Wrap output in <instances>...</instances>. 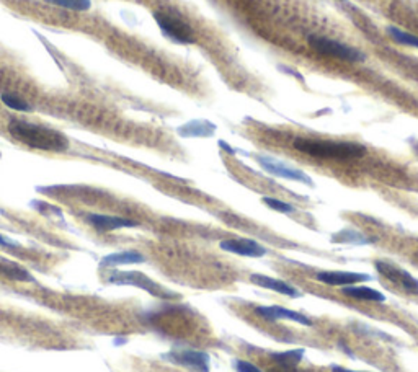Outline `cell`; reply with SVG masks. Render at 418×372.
Masks as SVG:
<instances>
[{"label": "cell", "instance_id": "22", "mask_svg": "<svg viewBox=\"0 0 418 372\" xmlns=\"http://www.w3.org/2000/svg\"><path fill=\"white\" fill-rule=\"evenodd\" d=\"M46 2L68 10H75V12H85L92 7L90 0H46Z\"/></svg>", "mask_w": 418, "mask_h": 372}, {"label": "cell", "instance_id": "12", "mask_svg": "<svg viewBox=\"0 0 418 372\" xmlns=\"http://www.w3.org/2000/svg\"><path fill=\"white\" fill-rule=\"evenodd\" d=\"M87 222L92 224L98 232H113V231H118V229L137 226V222L131 221V219L117 217V216H103V214H89L87 216Z\"/></svg>", "mask_w": 418, "mask_h": 372}, {"label": "cell", "instance_id": "23", "mask_svg": "<svg viewBox=\"0 0 418 372\" xmlns=\"http://www.w3.org/2000/svg\"><path fill=\"white\" fill-rule=\"evenodd\" d=\"M263 202H265L269 209L283 212V214H291V212L296 211V207L291 206L289 202H284V201H279V199H274V198H263Z\"/></svg>", "mask_w": 418, "mask_h": 372}, {"label": "cell", "instance_id": "9", "mask_svg": "<svg viewBox=\"0 0 418 372\" xmlns=\"http://www.w3.org/2000/svg\"><path fill=\"white\" fill-rule=\"evenodd\" d=\"M224 251H229V253H235L240 256H250V258H262V256L267 255V248L260 245L255 240L250 239H230V240H223L219 244Z\"/></svg>", "mask_w": 418, "mask_h": 372}, {"label": "cell", "instance_id": "17", "mask_svg": "<svg viewBox=\"0 0 418 372\" xmlns=\"http://www.w3.org/2000/svg\"><path fill=\"white\" fill-rule=\"evenodd\" d=\"M214 126L208 121H191L178 129L183 138H209L214 133Z\"/></svg>", "mask_w": 418, "mask_h": 372}, {"label": "cell", "instance_id": "26", "mask_svg": "<svg viewBox=\"0 0 418 372\" xmlns=\"http://www.w3.org/2000/svg\"><path fill=\"white\" fill-rule=\"evenodd\" d=\"M332 372H358V371H351V369H345V368H340V366H332Z\"/></svg>", "mask_w": 418, "mask_h": 372}, {"label": "cell", "instance_id": "5", "mask_svg": "<svg viewBox=\"0 0 418 372\" xmlns=\"http://www.w3.org/2000/svg\"><path fill=\"white\" fill-rule=\"evenodd\" d=\"M309 45L316 49L317 53L343 59V61L346 62H363L366 59L365 54L358 51V49L351 48L348 45H343V43L340 41L330 40V38H326V36H311Z\"/></svg>", "mask_w": 418, "mask_h": 372}, {"label": "cell", "instance_id": "24", "mask_svg": "<svg viewBox=\"0 0 418 372\" xmlns=\"http://www.w3.org/2000/svg\"><path fill=\"white\" fill-rule=\"evenodd\" d=\"M234 368L237 372H263L260 368H257L255 364L249 363V361H242V359L234 361Z\"/></svg>", "mask_w": 418, "mask_h": 372}, {"label": "cell", "instance_id": "27", "mask_svg": "<svg viewBox=\"0 0 418 372\" xmlns=\"http://www.w3.org/2000/svg\"><path fill=\"white\" fill-rule=\"evenodd\" d=\"M269 372H299V371H296V368H277Z\"/></svg>", "mask_w": 418, "mask_h": 372}, {"label": "cell", "instance_id": "14", "mask_svg": "<svg viewBox=\"0 0 418 372\" xmlns=\"http://www.w3.org/2000/svg\"><path fill=\"white\" fill-rule=\"evenodd\" d=\"M0 275L12 279V281H20V283H31L35 281V278L30 275V271L26 268L20 266L15 261L0 258Z\"/></svg>", "mask_w": 418, "mask_h": 372}, {"label": "cell", "instance_id": "6", "mask_svg": "<svg viewBox=\"0 0 418 372\" xmlns=\"http://www.w3.org/2000/svg\"><path fill=\"white\" fill-rule=\"evenodd\" d=\"M374 266H376L379 275L389 279L394 286L400 288L404 292L410 295H418V279L412 276L409 271H405L404 268L390 263V261L386 260H377Z\"/></svg>", "mask_w": 418, "mask_h": 372}, {"label": "cell", "instance_id": "15", "mask_svg": "<svg viewBox=\"0 0 418 372\" xmlns=\"http://www.w3.org/2000/svg\"><path fill=\"white\" fill-rule=\"evenodd\" d=\"M144 255L139 251L129 250V251H119V253H112L104 256L102 260V266H118V265H137L144 263Z\"/></svg>", "mask_w": 418, "mask_h": 372}, {"label": "cell", "instance_id": "25", "mask_svg": "<svg viewBox=\"0 0 418 372\" xmlns=\"http://www.w3.org/2000/svg\"><path fill=\"white\" fill-rule=\"evenodd\" d=\"M0 245H2V247H9V248H12V247H16V245L12 242V240H9V239H5L4 235H0Z\"/></svg>", "mask_w": 418, "mask_h": 372}, {"label": "cell", "instance_id": "2", "mask_svg": "<svg viewBox=\"0 0 418 372\" xmlns=\"http://www.w3.org/2000/svg\"><path fill=\"white\" fill-rule=\"evenodd\" d=\"M294 147L302 154L317 158H335V160H348V158L363 157L366 147L358 142L346 141H326V139H296Z\"/></svg>", "mask_w": 418, "mask_h": 372}, {"label": "cell", "instance_id": "13", "mask_svg": "<svg viewBox=\"0 0 418 372\" xmlns=\"http://www.w3.org/2000/svg\"><path fill=\"white\" fill-rule=\"evenodd\" d=\"M250 281L257 284V286L272 289V291L283 294V295H288V297H301L302 295L294 286H291V284H288L286 281H282V279H277V278H269L265 275H252Z\"/></svg>", "mask_w": 418, "mask_h": 372}, {"label": "cell", "instance_id": "8", "mask_svg": "<svg viewBox=\"0 0 418 372\" xmlns=\"http://www.w3.org/2000/svg\"><path fill=\"white\" fill-rule=\"evenodd\" d=\"M165 358L195 372H209V356L203 351H195V349H173V351L165 354Z\"/></svg>", "mask_w": 418, "mask_h": 372}, {"label": "cell", "instance_id": "20", "mask_svg": "<svg viewBox=\"0 0 418 372\" xmlns=\"http://www.w3.org/2000/svg\"><path fill=\"white\" fill-rule=\"evenodd\" d=\"M387 33L392 38L394 41L400 43V45H405V46H412V48H417L418 49V36L415 35H410V33H405L402 30L395 28V26H389Z\"/></svg>", "mask_w": 418, "mask_h": 372}, {"label": "cell", "instance_id": "4", "mask_svg": "<svg viewBox=\"0 0 418 372\" xmlns=\"http://www.w3.org/2000/svg\"><path fill=\"white\" fill-rule=\"evenodd\" d=\"M108 281L113 284H123V286H134L139 289H144V291L149 292L151 295H156V297L161 299H175L177 294L172 291H167V289L162 288L161 284L152 281L151 278L137 271H113L112 275L108 276Z\"/></svg>", "mask_w": 418, "mask_h": 372}, {"label": "cell", "instance_id": "7", "mask_svg": "<svg viewBox=\"0 0 418 372\" xmlns=\"http://www.w3.org/2000/svg\"><path fill=\"white\" fill-rule=\"evenodd\" d=\"M257 162L260 163V167L263 170L274 175V177H279V178H286V180H293V182H299V183H304V185H309L312 186V180L309 175H306L299 168H294L288 165L286 162L278 160V158L274 157H269V155H257Z\"/></svg>", "mask_w": 418, "mask_h": 372}, {"label": "cell", "instance_id": "19", "mask_svg": "<svg viewBox=\"0 0 418 372\" xmlns=\"http://www.w3.org/2000/svg\"><path fill=\"white\" fill-rule=\"evenodd\" d=\"M335 244H350V245H370L374 244V239L366 237L365 234L358 231H353V229H345V231L337 232L332 237Z\"/></svg>", "mask_w": 418, "mask_h": 372}, {"label": "cell", "instance_id": "21", "mask_svg": "<svg viewBox=\"0 0 418 372\" xmlns=\"http://www.w3.org/2000/svg\"><path fill=\"white\" fill-rule=\"evenodd\" d=\"M2 102L9 108L15 109V111H31L33 106L28 102L23 100V98L15 95V93H2Z\"/></svg>", "mask_w": 418, "mask_h": 372}, {"label": "cell", "instance_id": "18", "mask_svg": "<svg viewBox=\"0 0 418 372\" xmlns=\"http://www.w3.org/2000/svg\"><path fill=\"white\" fill-rule=\"evenodd\" d=\"M306 351L302 348L298 349H289V351H283V353H272L269 358H272L274 363L278 364V368H296L302 358H304Z\"/></svg>", "mask_w": 418, "mask_h": 372}, {"label": "cell", "instance_id": "11", "mask_svg": "<svg viewBox=\"0 0 418 372\" xmlns=\"http://www.w3.org/2000/svg\"><path fill=\"white\" fill-rule=\"evenodd\" d=\"M317 279L327 286H353V284L371 281L370 275L365 273H350V271H322L317 275Z\"/></svg>", "mask_w": 418, "mask_h": 372}, {"label": "cell", "instance_id": "16", "mask_svg": "<svg viewBox=\"0 0 418 372\" xmlns=\"http://www.w3.org/2000/svg\"><path fill=\"white\" fill-rule=\"evenodd\" d=\"M342 294H345L346 297H353V299H360V300H370V302H384L386 300V295L381 294L376 289L371 288H365V286H345L342 288Z\"/></svg>", "mask_w": 418, "mask_h": 372}, {"label": "cell", "instance_id": "3", "mask_svg": "<svg viewBox=\"0 0 418 372\" xmlns=\"http://www.w3.org/2000/svg\"><path fill=\"white\" fill-rule=\"evenodd\" d=\"M154 18H156L159 28L168 40L180 43V45L195 43L193 30L180 15L170 12V10H159V12L154 13Z\"/></svg>", "mask_w": 418, "mask_h": 372}, {"label": "cell", "instance_id": "10", "mask_svg": "<svg viewBox=\"0 0 418 372\" xmlns=\"http://www.w3.org/2000/svg\"><path fill=\"white\" fill-rule=\"evenodd\" d=\"M255 314L263 317L265 320L269 322H277V320H291L296 322V324L311 327L312 320L307 319L306 315L299 314V312L279 307V305H260V307L255 309Z\"/></svg>", "mask_w": 418, "mask_h": 372}, {"label": "cell", "instance_id": "1", "mask_svg": "<svg viewBox=\"0 0 418 372\" xmlns=\"http://www.w3.org/2000/svg\"><path fill=\"white\" fill-rule=\"evenodd\" d=\"M9 133L21 144L46 152H64L68 151L69 141L63 133L46 126L14 119L9 124Z\"/></svg>", "mask_w": 418, "mask_h": 372}]
</instances>
